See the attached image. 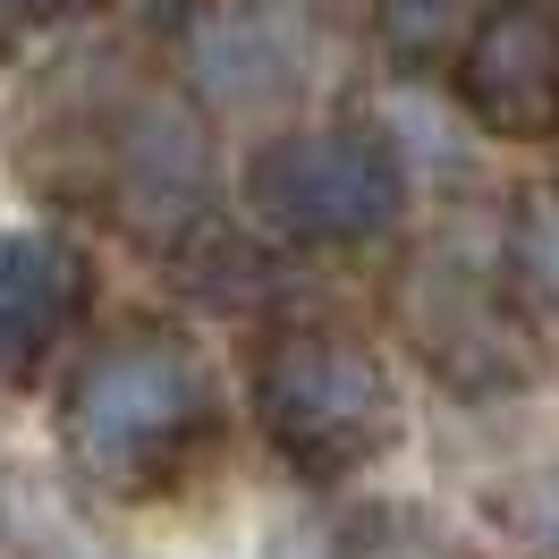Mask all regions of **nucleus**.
Segmentation results:
<instances>
[{
	"label": "nucleus",
	"instance_id": "nucleus-12",
	"mask_svg": "<svg viewBox=\"0 0 559 559\" xmlns=\"http://www.w3.org/2000/svg\"><path fill=\"white\" fill-rule=\"evenodd\" d=\"M518 272L525 288L543 297V306H559V178H543V187H525V204H518Z\"/></svg>",
	"mask_w": 559,
	"mask_h": 559
},
{
	"label": "nucleus",
	"instance_id": "nucleus-13",
	"mask_svg": "<svg viewBox=\"0 0 559 559\" xmlns=\"http://www.w3.org/2000/svg\"><path fill=\"white\" fill-rule=\"evenodd\" d=\"M94 0H0V51L9 35H26V26H60V17H85Z\"/></svg>",
	"mask_w": 559,
	"mask_h": 559
},
{
	"label": "nucleus",
	"instance_id": "nucleus-8",
	"mask_svg": "<svg viewBox=\"0 0 559 559\" xmlns=\"http://www.w3.org/2000/svg\"><path fill=\"white\" fill-rule=\"evenodd\" d=\"M94 306V254L51 229H0V390L51 373Z\"/></svg>",
	"mask_w": 559,
	"mask_h": 559
},
{
	"label": "nucleus",
	"instance_id": "nucleus-3",
	"mask_svg": "<svg viewBox=\"0 0 559 559\" xmlns=\"http://www.w3.org/2000/svg\"><path fill=\"white\" fill-rule=\"evenodd\" d=\"M246 399L263 450L306 484H348L373 457L399 450L407 407L382 348L331 314H288L246 348Z\"/></svg>",
	"mask_w": 559,
	"mask_h": 559
},
{
	"label": "nucleus",
	"instance_id": "nucleus-10",
	"mask_svg": "<svg viewBox=\"0 0 559 559\" xmlns=\"http://www.w3.org/2000/svg\"><path fill=\"white\" fill-rule=\"evenodd\" d=\"M484 518L518 559H559V466L500 475V484L484 491Z\"/></svg>",
	"mask_w": 559,
	"mask_h": 559
},
{
	"label": "nucleus",
	"instance_id": "nucleus-2",
	"mask_svg": "<svg viewBox=\"0 0 559 559\" xmlns=\"http://www.w3.org/2000/svg\"><path fill=\"white\" fill-rule=\"evenodd\" d=\"M60 457L103 500H162L221 450V382L204 340L170 314L110 322L51 407Z\"/></svg>",
	"mask_w": 559,
	"mask_h": 559
},
{
	"label": "nucleus",
	"instance_id": "nucleus-1",
	"mask_svg": "<svg viewBox=\"0 0 559 559\" xmlns=\"http://www.w3.org/2000/svg\"><path fill=\"white\" fill-rule=\"evenodd\" d=\"M9 162L35 195L110 221L144 246H170L212 221L204 103L128 51H76L35 76L9 119Z\"/></svg>",
	"mask_w": 559,
	"mask_h": 559
},
{
	"label": "nucleus",
	"instance_id": "nucleus-9",
	"mask_svg": "<svg viewBox=\"0 0 559 559\" xmlns=\"http://www.w3.org/2000/svg\"><path fill=\"white\" fill-rule=\"evenodd\" d=\"M162 263H170L178 297H195V306H212V314H263L272 288H280L272 246L229 238V229H212V221H195L187 238H170V246H162Z\"/></svg>",
	"mask_w": 559,
	"mask_h": 559
},
{
	"label": "nucleus",
	"instance_id": "nucleus-7",
	"mask_svg": "<svg viewBox=\"0 0 559 559\" xmlns=\"http://www.w3.org/2000/svg\"><path fill=\"white\" fill-rule=\"evenodd\" d=\"M466 119L509 144L559 136V0H484L450 60Z\"/></svg>",
	"mask_w": 559,
	"mask_h": 559
},
{
	"label": "nucleus",
	"instance_id": "nucleus-11",
	"mask_svg": "<svg viewBox=\"0 0 559 559\" xmlns=\"http://www.w3.org/2000/svg\"><path fill=\"white\" fill-rule=\"evenodd\" d=\"M466 17H475V0H373V35H382V51L399 60V69L457 60Z\"/></svg>",
	"mask_w": 559,
	"mask_h": 559
},
{
	"label": "nucleus",
	"instance_id": "nucleus-4",
	"mask_svg": "<svg viewBox=\"0 0 559 559\" xmlns=\"http://www.w3.org/2000/svg\"><path fill=\"white\" fill-rule=\"evenodd\" d=\"M246 212L280 246H373L407 221V162L373 128H280L246 153Z\"/></svg>",
	"mask_w": 559,
	"mask_h": 559
},
{
	"label": "nucleus",
	"instance_id": "nucleus-5",
	"mask_svg": "<svg viewBox=\"0 0 559 559\" xmlns=\"http://www.w3.org/2000/svg\"><path fill=\"white\" fill-rule=\"evenodd\" d=\"M390 314L407 331V348L450 399H518L543 382V331L518 306V288L484 272L457 246H424L407 272L390 280Z\"/></svg>",
	"mask_w": 559,
	"mask_h": 559
},
{
	"label": "nucleus",
	"instance_id": "nucleus-6",
	"mask_svg": "<svg viewBox=\"0 0 559 559\" xmlns=\"http://www.w3.org/2000/svg\"><path fill=\"white\" fill-rule=\"evenodd\" d=\"M340 0H170L178 85L212 110H288L331 60Z\"/></svg>",
	"mask_w": 559,
	"mask_h": 559
}]
</instances>
